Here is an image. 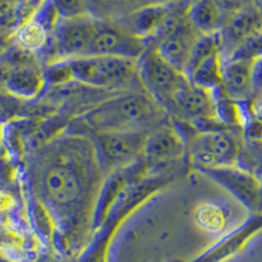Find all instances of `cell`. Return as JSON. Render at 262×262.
I'll list each match as a JSON object with an SVG mask.
<instances>
[{
  "mask_svg": "<svg viewBox=\"0 0 262 262\" xmlns=\"http://www.w3.org/2000/svg\"><path fill=\"white\" fill-rule=\"evenodd\" d=\"M159 109L155 101L143 93L118 96L98 105L84 116V121L98 133L142 131L155 122Z\"/></svg>",
  "mask_w": 262,
  "mask_h": 262,
  "instance_id": "cell-1",
  "label": "cell"
},
{
  "mask_svg": "<svg viewBox=\"0 0 262 262\" xmlns=\"http://www.w3.org/2000/svg\"><path fill=\"white\" fill-rule=\"evenodd\" d=\"M71 80H78L96 88H122L130 85L138 75L135 59L119 57L72 58L67 60Z\"/></svg>",
  "mask_w": 262,
  "mask_h": 262,
  "instance_id": "cell-2",
  "label": "cell"
},
{
  "mask_svg": "<svg viewBox=\"0 0 262 262\" xmlns=\"http://www.w3.org/2000/svg\"><path fill=\"white\" fill-rule=\"evenodd\" d=\"M159 34L161 37L160 43L156 49L159 55L174 69L185 74L191 51L201 34L191 27L186 17L180 18L172 16H169Z\"/></svg>",
  "mask_w": 262,
  "mask_h": 262,
  "instance_id": "cell-3",
  "label": "cell"
},
{
  "mask_svg": "<svg viewBox=\"0 0 262 262\" xmlns=\"http://www.w3.org/2000/svg\"><path fill=\"white\" fill-rule=\"evenodd\" d=\"M138 72L151 96L163 105H172L176 91L188 79L185 74L164 60L156 50L143 53Z\"/></svg>",
  "mask_w": 262,
  "mask_h": 262,
  "instance_id": "cell-4",
  "label": "cell"
},
{
  "mask_svg": "<svg viewBox=\"0 0 262 262\" xmlns=\"http://www.w3.org/2000/svg\"><path fill=\"white\" fill-rule=\"evenodd\" d=\"M259 36H262V11L257 4L249 2L236 12L226 16L219 30L221 55L223 51L233 55L238 49Z\"/></svg>",
  "mask_w": 262,
  "mask_h": 262,
  "instance_id": "cell-5",
  "label": "cell"
},
{
  "mask_svg": "<svg viewBox=\"0 0 262 262\" xmlns=\"http://www.w3.org/2000/svg\"><path fill=\"white\" fill-rule=\"evenodd\" d=\"M97 149L106 165L123 167L143 154L146 135L142 131H106L98 133Z\"/></svg>",
  "mask_w": 262,
  "mask_h": 262,
  "instance_id": "cell-6",
  "label": "cell"
},
{
  "mask_svg": "<svg viewBox=\"0 0 262 262\" xmlns=\"http://www.w3.org/2000/svg\"><path fill=\"white\" fill-rule=\"evenodd\" d=\"M143 53L144 39L133 36L122 28L98 24L97 32L86 57L104 55L137 60V58L142 57Z\"/></svg>",
  "mask_w": 262,
  "mask_h": 262,
  "instance_id": "cell-7",
  "label": "cell"
},
{
  "mask_svg": "<svg viewBox=\"0 0 262 262\" xmlns=\"http://www.w3.org/2000/svg\"><path fill=\"white\" fill-rule=\"evenodd\" d=\"M98 23L88 16L58 20L57 43L60 54L72 58L86 57L97 32Z\"/></svg>",
  "mask_w": 262,
  "mask_h": 262,
  "instance_id": "cell-8",
  "label": "cell"
},
{
  "mask_svg": "<svg viewBox=\"0 0 262 262\" xmlns=\"http://www.w3.org/2000/svg\"><path fill=\"white\" fill-rule=\"evenodd\" d=\"M193 151L203 168L233 167L238 155L235 139L223 131H209L196 138Z\"/></svg>",
  "mask_w": 262,
  "mask_h": 262,
  "instance_id": "cell-9",
  "label": "cell"
},
{
  "mask_svg": "<svg viewBox=\"0 0 262 262\" xmlns=\"http://www.w3.org/2000/svg\"><path fill=\"white\" fill-rule=\"evenodd\" d=\"M224 188L228 189L247 207L256 210L261 203V185L250 173L233 167L203 168Z\"/></svg>",
  "mask_w": 262,
  "mask_h": 262,
  "instance_id": "cell-10",
  "label": "cell"
},
{
  "mask_svg": "<svg viewBox=\"0 0 262 262\" xmlns=\"http://www.w3.org/2000/svg\"><path fill=\"white\" fill-rule=\"evenodd\" d=\"M172 106L189 118L211 119L216 116V102L211 91L194 85L189 79L181 84L173 96Z\"/></svg>",
  "mask_w": 262,
  "mask_h": 262,
  "instance_id": "cell-11",
  "label": "cell"
},
{
  "mask_svg": "<svg viewBox=\"0 0 262 262\" xmlns=\"http://www.w3.org/2000/svg\"><path fill=\"white\" fill-rule=\"evenodd\" d=\"M252 60L249 58H229L222 62V86L231 100L252 97Z\"/></svg>",
  "mask_w": 262,
  "mask_h": 262,
  "instance_id": "cell-12",
  "label": "cell"
},
{
  "mask_svg": "<svg viewBox=\"0 0 262 262\" xmlns=\"http://www.w3.org/2000/svg\"><path fill=\"white\" fill-rule=\"evenodd\" d=\"M43 190L54 203L67 205L76 200L80 193V184L74 170L57 165L46 172L43 177Z\"/></svg>",
  "mask_w": 262,
  "mask_h": 262,
  "instance_id": "cell-13",
  "label": "cell"
},
{
  "mask_svg": "<svg viewBox=\"0 0 262 262\" xmlns=\"http://www.w3.org/2000/svg\"><path fill=\"white\" fill-rule=\"evenodd\" d=\"M184 151L182 142L176 133L170 130L156 131L146 139L143 154L147 164L158 167L179 158Z\"/></svg>",
  "mask_w": 262,
  "mask_h": 262,
  "instance_id": "cell-14",
  "label": "cell"
},
{
  "mask_svg": "<svg viewBox=\"0 0 262 262\" xmlns=\"http://www.w3.org/2000/svg\"><path fill=\"white\" fill-rule=\"evenodd\" d=\"M169 16L167 4L156 3L131 13L127 18V24L122 29L138 38L144 39L146 37L158 34Z\"/></svg>",
  "mask_w": 262,
  "mask_h": 262,
  "instance_id": "cell-15",
  "label": "cell"
},
{
  "mask_svg": "<svg viewBox=\"0 0 262 262\" xmlns=\"http://www.w3.org/2000/svg\"><path fill=\"white\" fill-rule=\"evenodd\" d=\"M7 90L18 97H33L42 86V75L32 60L6 71Z\"/></svg>",
  "mask_w": 262,
  "mask_h": 262,
  "instance_id": "cell-16",
  "label": "cell"
},
{
  "mask_svg": "<svg viewBox=\"0 0 262 262\" xmlns=\"http://www.w3.org/2000/svg\"><path fill=\"white\" fill-rule=\"evenodd\" d=\"M186 18L200 34H212L222 29L226 15L214 0H194L189 7Z\"/></svg>",
  "mask_w": 262,
  "mask_h": 262,
  "instance_id": "cell-17",
  "label": "cell"
},
{
  "mask_svg": "<svg viewBox=\"0 0 262 262\" xmlns=\"http://www.w3.org/2000/svg\"><path fill=\"white\" fill-rule=\"evenodd\" d=\"M49 29L34 16L27 20L17 32L18 45L27 50H37L48 41Z\"/></svg>",
  "mask_w": 262,
  "mask_h": 262,
  "instance_id": "cell-18",
  "label": "cell"
},
{
  "mask_svg": "<svg viewBox=\"0 0 262 262\" xmlns=\"http://www.w3.org/2000/svg\"><path fill=\"white\" fill-rule=\"evenodd\" d=\"M59 20H71L86 16L85 0H53Z\"/></svg>",
  "mask_w": 262,
  "mask_h": 262,
  "instance_id": "cell-19",
  "label": "cell"
},
{
  "mask_svg": "<svg viewBox=\"0 0 262 262\" xmlns=\"http://www.w3.org/2000/svg\"><path fill=\"white\" fill-rule=\"evenodd\" d=\"M125 184V177L123 176H116L112 180L109 184L105 186V190L102 193L101 198H100V206H98L97 215L106 214V210L109 207V203L116 198L118 190H121Z\"/></svg>",
  "mask_w": 262,
  "mask_h": 262,
  "instance_id": "cell-20",
  "label": "cell"
},
{
  "mask_svg": "<svg viewBox=\"0 0 262 262\" xmlns=\"http://www.w3.org/2000/svg\"><path fill=\"white\" fill-rule=\"evenodd\" d=\"M252 96L262 104V54L252 60Z\"/></svg>",
  "mask_w": 262,
  "mask_h": 262,
  "instance_id": "cell-21",
  "label": "cell"
},
{
  "mask_svg": "<svg viewBox=\"0 0 262 262\" xmlns=\"http://www.w3.org/2000/svg\"><path fill=\"white\" fill-rule=\"evenodd\" d=\"M200 216H205V222L209 224V226H215V224H217L216 222H222V214L221 212H217L216 210L210 211L209 209H205V211L201 212Z\"/></svg>",
  "mask_w": 262,
  "mask_h": 262,
  "instance_id": "cell-22",
  "label": "cell"
},
{
  "mask_svg": "<svg viewBox=\"0 0 262 262\" xmlns=\"http://www.w3.org/2000/svg\"><path fill=\"white\" fill-rule=\"evenodd\" d=\"M9 45V36L6 34V33L0 32V57L3 55L4 51L7 50Z\"/></svg>",
  "mask_w": 262,
  "mask_h": 262,
  "instance_id": "cell-23",
  "label": "cell"
},
{
  "mask_svg": "<svg viewBox=\"0 0 262 262\" xmlns=\"http://www.w3.org/2000/svg\"><path fill=\"white\" fill-rule=\"evenodd\" d=\"M159 4H168V3H172V2H176V0H156Z\"/></svg>",
  "mask_w": 262,
  "mask_h": 262,
  "instance_id": "cell-24",
  "label": "cell"
},
{
  "mask_svg": "<svg viewBox=\"0 0 262 262\" xmlns=\"http://www.w3.org/2000/svg\"><path fill=\"white\" fill-rule=\"evenodd\" d=\"M7 2H11V3H18V2H24V0H7Z\"/></svg>",
  "mask_w": 262,
  "mask_h": 262,
  "instance_id": "cell-25",
  "label": "cell"
},
{
  "mask_svg": "<svg viewBox=\"0 0 262 262\" xmlns=\"http://www.w3.org/2000/svg\"><path fill=\"white\" fill-rule=\"evenodd\" d=\"M261 2H262V0H261Z\"/></svg>",
  "mask_w": 262,
  "mask_h": 262,
  "instance_id": "cell-26",
  "label": "cell"
}]
</instances>
